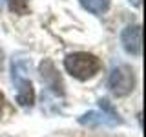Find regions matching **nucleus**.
Here are the masks:
<instances>
[{
  "label": "nucleus",
  "instance_id": "1",
  "mask_svg": "<svg viewBox=\"0 0 146 137\" xmlns=\"http://www.w3.org/2000/svg\"><path fill=\"white\" fill-rule=\"evenodd\" d=\"M31 71V61L27 59H13L11 79L17 86V102L24 108H31L35 102V90L27 73Z\"/></svg>",
  "mask_w": 146,
  "mask_h": 137
},
{
  "label": "nucleus",
  "instance_id": "2",
  "mask_svg": "<svg viewBox=\"0 0 146 137\" xmlns=\"http://www.w3.org/2000/svg\"><path fill=\"white\" fill-rule=\"evenodd\" d=\"M64 68L75 79L88 80L100 71V61L91 53L77 51V53H70L64 59Z\"/></svg>",
  "mask_w": 146,
  "mask_h": 137
},
{
  "label": "nucleus",
  "instance_id": "3",
  "mask_svg": "<svg viewBox=\"0 0 146 137\" xmlns=\"http://www.w3.org/2000/svg\"><path fill=\"white\" fill-rule=\"evenodd\" d=\"M108 86L113 95L117 97H124V95L131 93L135 86V77L130 66H117L113 68L108 79Z\"/></svg>",
  "mask_w": 146,
  "mask_h": 137
},
{
  "label": "nucleus",
  "instance_id": "4",
  "mask_svg": "<svg viewBox=\"0 0 146 137\" xmlns=\"http://www.w3.org/2000/svg\"><path fill=\"white\" fill-rule=\"evenodd\" d=\"M38 71H40V79L53 93L57 95H64V86H62V79L58 75V71L55 70V64L49 61V59H44L38 66Z\"/></svg>",
  "mask_w": 146,
  "mask_h": 137
},
{
  "label": "nucleus",
  "instance_id": "5",
  "mask_svg": "<svg viewBox=\"0 0 146 137\" xmlns=\"http://www.w3.org/2000/svg\"><path fill=\"white\" fill-rule=\"evenodd\" d=\"M121 42H122V48L130 55L139 57L141 51H143V27L141 26L124 27V31L121 35Z\"/></svg>",
  "mask_w": 146,
  "mask_h": 137
},
{
  "label": "nucleus",
  "instance_id": "6",
  "mask_svg": "<svg viewBox=\"0 0 146 137\" xmlns=\"http://www.w3.org/2000/svg\"><path fill=\"white\" fill-rule=\"evenodd\" d=\"M80 124L84 126H95V124H121L122 119H115L111 115H108V113H100V112H90V113H84L80 119H79Z\"/></svg>",
  "mask_w": 146,
  "mask_h": 137
},
{
  "label": "nucleus",
  "instance_id": "7",
  "mask_svg": "<svg viewBox=\"0 0 146 137\" xmlns=\"http://www.w3.org/2000/svg\"><path fill=\"white\" fill-rule=\"evenodd\" d=\"M80 6L93 15H102L110 9V0H79Z\"/></svg>",
  "mask_w": 146,
  "mask_h": 137
},
{
  "label": "nucleus",
  "instance_id": "8",
  "mask_svg": "<svg viewBox=\"0 0 146 137\" xmlns=\"http://www.w3.org/2000/svg\"><path fill=\"white\" fill-rule=\"evenodd\" d=\"M7 7L11 13L24 17L29 13V0H7Z\"/></svg>",
  "mask_w": 146,
  "mask_h": 137
},
{
  "label": "nucleus",
  "instance_id": "9",
  "mask_svg": "<svg viewBox=\"0 0 146 137\" xmlns=\"http://www.w3.org/2000/svg\"><path fill=\"white\" fill-rule=\"evenodd\" d=\"M99 106L102 108V112H104V113H108V115H111V117H115V119H121V117H119V113L115 112V110H113V106L110 104V100H108V99H100V100H99Z\"/></svg>",
  "mask_w": 146,
  "mask_h": 137
},
{
  "label": "nucleus",
  "instance_id": "10",
  "mask_svg": "<svg viewBox=\"0 0 146 137\" xmlns=\"http://www.w3.org/2000/svg\"><path fill=\"white\" fill-rule=\"evenodd\" d=\"M130 2H131V4H133V6H135V7H139V6H141V0H130Z\"/></svg>",
  "mask_w": 146,
  "mask_h": 137
},
{
  "label": "nucleus",
  "instance_id": "11",
  "mask_svg": "<svg viewBox=\"0 0 146 137\" xmlns=\"http://www.w3.org/2000/svg\"><path fill=\"white\" fill-rule=\"evenodd\" d=\"M2 62H4V53H2V49H0V70H2Z\"/></svg>",
  "mask_w": 146,
  "mask_h": 137
},
{
  "label": "nucleus",
  "instance_id": "12",
  "mask_svg": "<svg viewBox=\"0 0 146 137\" xmlns=\"http://www.w3.org/2000/svg\"><path fill=\"white\" fill-rule=\"evenodd\" d=\"M2 104H4V95L0 93V112H2Z\"/></svg>",
  "mask_w": 146,
  "mask_h": 137
}]
</instances>
